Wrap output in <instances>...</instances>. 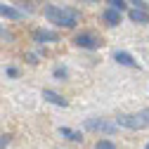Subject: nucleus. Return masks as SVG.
<instances>
[{
  "label": "nucleus",
  "mask_w": 149,
  "mask_h": 149,
  "mask_svg": "<svg viewBox=\"0 0 149 149\" xmlns=\"http://www.w3.org/2000/svg\"><path fill=\"white\" fill-rule=\"evenodd\" d=\"M130 3H133V5L137 7V10H147V12H149V5L144 3V0H130Z\"/></svg>",
  "instance_id": "obj_15"
},
{
  "label": "nucleus",
  "mask_w": 149,
  "mask_h": 149,
  "mask_svg": "<svg viewBox=\"0 0 149 149\" xmlns=\"http://www.w3.org/2000/svg\"><path fill=\"white\" fill-rule=\"evenodd\" d=\"M59 135H64V137L71 140V142H81V140H83L78 130H71V128H59Z\"/></svg>",
  "instance_id": "obj_11"
},
{
  "label": "nucleus",
  "mask_w": 149,
  "mask_h": 149,
  "mask_svg": "<svg viewBox=\"0 0 149 149\" xmlns=\"http://www.w3.org/2000/svg\"><path fill=\"white\" fill-rule=\"evenodd\" d=\"M0 149H3V147H0Z\"/></svg>",
  "instance_id": "obj_22"
},
{
  "label": "nucleus",
  "mask_w": 149,
  "mask_h": 149,
  "mask_svg": "<svg viewBox=\"0 0 149 149\" xmlns=\"http://www.w3.org/2000/svg\"><path fill=\"white\" fill-rule=\"evenodd\" d=\"M130 19H133L135 24H149V12L147 10H133V12H130Z\"/></svg>",
  "instance_id": "obj_9"
},
{
  "label": "nucleus",
  "mask_w": 149,
  "mask_h": 149,
  "mask_svg": "<svg viewBox=\"0 0 149 149\" xmlns=\"http://www.w3.org/2000/svg\"><path fill=\"white\" fill-rule=\"evenodd\" d=\"M43 97H45L47 102H52L54 107H69V102H66L62 95H57L54 90H43Z\"/></svg>",
  "instance_id": "obj_7"
},
{
  "label": "nucleus",
  "mask_w": 149,
  "mask_h": 149,
  "mask_svg": "<svg viewBox=\"0 0 149 149\" xmlns=\"http://www.w3.org/2000/svg\"><path fill=\"white\" fill-rule=\"evenodd\" d=\"M85 128H88V130H95V133H104V135L116 133V125H114V123H107V121H102V118H88V121H85Z\"/></svg>",
  "instance_id": "obj_3"
},
{
  "label": "nucleus",
  "mask_w": 149,
  "mask_h": 149,
  "mask_svg": "<svg viewBox=\"0 0 149 149\" xmlns=\"http://www.w3.org/2000/svg\"><path fill=\"white\" fill-rule=\"evenodd\" d=\"M88 3H97V0H88Z\"/></svg>",
  "instance_id": "obj_20"
},
{
  "label": "nucleus",
  "mask_w": 149,
  "mask_h": 149,
  "mask_svg": "<svg viewBox=\"0 0 149 149\" xmlns=\"http://www.w3.org/2000/svg\"><path fill=\"white\" fill-rule=\"evenodd\" d=\"M102 19H104L109 26H118V24H121V12L114 10V7H111V10H104V12H102Z\"/></svg>",
  "instance_id": "obj_6"
},
{
  "label": "nucleus",
  "mask_w": 149,
  "mask_h": 149,
  "mask_svg": "<svg viewBox=\"0 0 149 149\" xmlns=\"http://www.w3.org/2000/svg\"><path fill=\"white\" fill-rule=\"evenodd\" d=\"M140 116H142V121H144V125H149V109H144V111H140Z\"/></svg>",
  "instance_id": "obj_16"
},
{
  "label": "nucleus",
  "mask_w": 149,
  "mask_h": 149,
  "mask_svg": "<svg viewBox=\"0 0 149 149\" xmlns=\"http://www.w3.org/2000/svg\"><path fill=\"white\" fill-rule=\"evenodd\" d=\"M97 149H116V147H114V142H109V140H100Z\"/></svg>",
  "instance_id": "obj_13"
},
{
  "label": "nucleus",
  "mask_w": 149,
  "mask_h": 149,
  "mask_svg": "<svg viewBox=\"0 0 149 149\" xmlns=\"http://www.w3.org/2000/svg\"><path fill=\"white\" fill-rule=\"evenodd\" d=\"M114 59H116L118 64H123V66H137V62H135L133 57H130L128 52H123V50H118V52L114 54Z\"/></svg>",
  "instance_id": "obj_10"
},
{
  "label": "nucleus",
  "mask_w": 149,
  "mask_h": 149,
  "mask_svg": "<svg viewBox=\"0 0 149 149\" xmlns=\"http://www.w3.org/2000/svg\"><path fill=\"white\" fill-rule=\"evenodd\" d=\"M116 125H123V128H130V130H142V128H147L140 114H137V116H133V114H121V116H116Z\"/></svg>",
  "instance_id": "obj_2"
},
{
  "label": "nucleus",
  "mask_w": 149,
  "mask_h": 149,
  "mask_svg": "<svg viewBox=\"0 0 149 149\" xmlns=\"http://www.w3.org/2000/svg\"><path fill=\"white\" fill-rule=\"evenodd\" d=\"M0 17H5V19H22V12L19 10H14L12 5H5V3H0Z\"/></svg>",
  "instance_id": "obj_8"
},
{
  "label": "nucleus",
  "mask_w": 149,
  "mask_h": 149,
  "mask_svg": "<svg viewBox=\"0 0 149 149\" xmlns=\"http://www.w3.org/2000/svg\"><path fill=\"white\" fill-rule=\"evenodd\" d=\"M107 3L114 7V10H118V12H121V10H125V0H107Z\"/></svg>",
  "instance_id": "obj_12"
},
{
  "label": "nucleus",
  "mask_w": 149,
  "mask_h": 149,
  "mask_svg": "<svg viewBox=\"0 0 149 149\" xmlns=\"http://www.w3.org/2000/svg\"><path fill=\"white\" fill-rule=\"evenodd\" d=\"M144 149H149V144H147V147H144Z\"/></svg>",
  "instance_id": "obj_21"
},
{
  "label": "nucleus",
  "mask_w": 149,
  "mask_h": 149,
  "mask_svg": "<svg viewBox=\"0 0 149 149\" xmlns=\"http://www.w3.org/2000/svg\"><path fill=\"white\" fill-rule=\"evenodd\" d=\"M7 76H12V78H17V76H19V71H17L14 66H10V69H7Z\"/></svg>",
  "instance_id": "obj_18"
},
{
  "label": "nucleus",
  "mask_w": 149,
  "mask_h": 149,
  "mask_svg": "<svg viewBox=\"0 0 149 149\" xmlns=\"http://www.w3.org/2000/svg\"><path fill=\"white\" fill-rule=\"evenodd\" d=\"M45 17L54 24V26H64V29H73L78 26L81 14L71 7H57V5H47L45 7Z\"/></svg>",
  "instance_id": "obj_1"
},
{
  "label": "nucleus",
  "mask_w": 149,
  "mask_h": 149,
  "mask_svg": "<svg viewBox=\"0 0 149 149\" xmlns=\"http://www.w3.org/2000/svg\"><path fill=\"white\" fill-rule=\"evenodd\" d=\"M69 76V71L64 69V66H57V69H54V78H66Z\"/></svg>",
  "instance_id": "obj_14"
},
{
  "label": "nucleus",
  "mask_w": 149,
  "mask_h": 149,
  "mask_svg": "<svg viewBox=\"0 0 149 149\" xmlns=\"http://www.w3.org/2000/svg\"><path fill=\"white\" fill-rule=\"evenodd\" d=\"M0 36H3V38H7V40H12V33H10V31H5L3 26H0Z\"/></svg>",
  "instance_id": "obj_17"
},
{
  "label": "nucleus",
  "mask_w": 149,
  "mask_h": 149,
  "mask_svg": "<svg viewBox=\"0 0 149 149\" xmlns=\"http://www.w3.org/2000/svg\"><path fill=\"white\" fill-rule=\"evenodd\" d=\"M73 43H76V47H83V50H97L100 47V40L92 33H78L73 38Z\"/></svg>",
  "instance_id": "obj_4"
},
{
  "label": "nucleus",
  "mask_w": 149,
  "mask_h": 149,
  "mask_svg": "<svg viewBox=\"0 0 149 149\" xmlns=\"http://www.w3.org/2000/svg\"><path fill=\"white\" fill-rule=\"evenodd\" d=\"M26 59H29V64H38L36 62V54H26Z\"/></svg>",
  "instance_id": "obj_19"
},
{
  "label": "nucleus",
  "mask_w": 149,
  "mask_h": 149,
  "mask_svg": "<svg viewBox=\"0 0 149 149\" xmlns=\"http://www.w3.org/2000/svg\"><path fill=\"white\" fill-rule=\"evenodd\" d=\"M33 38L38 40V43H57L59 36L54 33V31H47V29H36L33 31Z\"/></svg>",
  "instance_id": "obj_5"
}]
</instances>
